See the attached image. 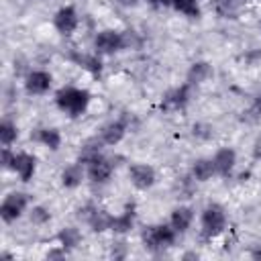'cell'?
I'll return each instance as SVG.
<instances>
[{"mask_svg":"<svg viewBox=\"0 0 261 261\" xmlns=\"http://www.w3.org/2000/svg\"><path fill=\"white\" fill-rule=\"evenodd\" d=\"M112 218H114V214H110L108 210H104V208L98 206L86 226H90L92 232H98V234H100V232H106V230L112 228Z\"/></svg>","mask_w":261,"mask_h":261,"instance_id":"obj_25","label":"cell"},{"mask_svg":"<svg viewBox=\"0 0 261 261\" xmlns=\"http://www.w3.org/2000/svg\"><path fill=\"white\" fill-rule=\"evenodd\" d=\"M22 86L29 96H47L53 90V73L47 69H29L22 77Z\"/></svg>","mask_w":261,"mask_h":261,"instance_id":"obj_10","label":"cell"},{"mask_svg":"<svg viewBox=\"0 0 261 261\" xmlns=\"http://www.w3.org/2000/svg\"><path fill=\"white\" fill-rule=\"evenodd\" d=\"M192 92H194V86H190L186 80L173 88H169L167 92H163L161 96V102H159V108L165 110V112H181L188 108L190 100H192Z\"/></svg>","mask_w":261,"mask_h":261,"instance_id":"obj_7","label":"cell"},{"mask_svg":"<svg viewBox=\"0 0 261 261\" xmlns=\"http://www.w3.org/2000/svg\"><path fill=\"white\" fill-rule=\"evenodd\" d=\"M104 141L100 139V135L96 133V135H92V137H88L86 141H82V145H80V149H77V161L80 163H86V161H90L92 157H96L98 153H104Z\"/></svg>","mask_w":261,"mask_h":261,"instance_id":"obj_22","label":"cell"},{"mask_svg":"<svg viewBox=\"0 0 261 261\" xmlns=\"http://www.w3.org/2000/svg\"><path fill=\"white\" fill-rule=\"evenodd\" d=\"M96 208H98V204H94V202H86V204H82V206L75 208V218H77L82 224H88V220L92 218V214L96 212Z\"/></svg>","mask_w":261,"mask_h":261,"instance_id":"obj_30","label":"cell"},{"mask_svg":"<svg viewBox=\"0 0 261 261\" xmlns=\"http://www.w3.org/2000/svg\"><path fill=\"white\" fill-rule=\"evenodd\" d=\"M10 171L22 184H29L37 173V157L33 153H29V151H14V159H12Z\"/></svg>","mask_w":261,"mask_h":261,"instance_id":"obj_12","label":"cell"},{"mask_svg":"<svg viewBox=\"0 0 261 261\" xmlns=\"http://www.w3.org/2000/svg\"><path fill=\"white\" fill-rule=\"evenodd\" d=\"M84 165H86V177L94 186H106L116 171L114 157H108L106 153H98L96 157H92Z\"/></svg>","mask_w":261,"mask_h":261,"instance_id":"obj_6","label":"cell"},{"mask_svg":"<svg viewBox=\"0 0 261 261\" xmlns=\"http://www.w3.org/2000/svg\"><path fill=\"white\" fill-rule=\"evenodd\" d=\"M194 218H196V210L190 206V204H179L175 208H171L169 212V226L177 232V234H186L192 224H194Z\"/></svg>","mask_w":261,"mask_h":261,"instance_id":"obj_14","label":"cell"},{"mask_svg":"<svg viewBox=\"0 0 261 261\" xmlns=\"http://www.w3.org/2000/svg\"><path fill=\"white\" fill-rule=\"evenodd\" d=\"M126 133H128V118L126 116L110 118L98 128V135H100V139L104 141L106 147H116L126 137Z\"/></svg>","mask_w":261,"mask_h":261,"instance_id":"obj_11","label":"cell"},{"mask_svg":"<svg viewBox=\"0 0 261 261\" xmlns=\"http://www.w3.org/2000/svg\"><path fill=\"white\" fill-rule=\"evenodd\" d=\"M184 259H198V253H184Z\"/></svg>","mask_w":261,"mask_h":261,"instance_id":"obj_35","label":"cell"},{"mask_svg":"<svg viewBox=\"0 0 261 261\" xmlns=\"http://www.w3.org/2000/svg\"><path fill=\"white\" fill-rule=\"evenodd\" d=\"M116 2H118L120 6H124V8H135L141 0H116Z\"/></svg>","mask_w":261,"mask_h":261,"instance_id":"obj_33","label":"cell"},{"mask_svg":"<svg viewBox=\"0 0 261 261\" xmlns=\"http://www.w3.org/2000/svg\"><path fill=\"white\" fill-rule=\"evenodd\" d=\"M190 175L198 184H206L212 177H216V169H214L212 157H198V159H194L192 165H190Z\"/></svg>","mask_w":261,"mask_h":261,"instance_id":"obj_20","label":"cell"},{"mask_svg":"<svg viewBox=\"0 0 261 261\" xmlns=\"http://www.w3.org/2000/svg\"><path fill=\"white\" fill-rule=\"evenodd\" d=\"M241 122L245 124H257L261 122V94H257L251 104L241 112Z\"/></svg>","mask_w":261,"mask_h":261,"instance_id":"obj_29","label":"cell"},{"mask_svg":"<svg viewBox=\"0 0 261 261\" xmlns=\"http://www.w3.org/2000/svg\"><path fill=\"white\" fill-rule=\"evenodd\" d=\"M110 255H112L114 259H124V257L128 255V245H126V241H124V239L114 241V243L110 245Z\"/></svg>","mask_w":261,"mask_h":261,"instance_id":"obj_31","label":"cell"},{"mask_svg":"<svg viewBox=\"0 0 261 261\" xmlns=\"http://www.w3.org/2000/svg\"><path fill=\"white\" fill-rule=\"evenodd\" d=\"M143 2H147L153 8H171V2L173 0H143Z\"/></svg>","mask_w":261,"mask_h":261,"instance_id":"obj_32","label":"cell"},{"mask_svg":"<svg viewBox=\"0 0 261 261\" xmlns=\"http://www.w3.org/2000/svg\"><path fill=\"white\" fill-rule=\"evenodd\" d=\"M31 202H33V198H31L29 192H22V190L8 192L0 202V218H2V222L4 224H12V222L20 220L29 212Z\"/></svg>","mask_w":261,"mask_h":261,"instance_id":"obj_5","label":"cell"},{"mask_svg":"<svg viewBox=\"0 0 261 261\" xmlns=\"http://www.w3.org/2000/svg\"><path fill=\"white\" fill-rule=\"evenodd\" d=\"M71 61L75 65H80L82 69H86L90 75L94 77H100L102 75V69H104V63H102V55H98L96 51L94 53H73L71 55Z\"/></svg>","mask_w":261,"mask_h":261,"instance_id":"obj_19","label":"cell"},{"mask_svg":"<svg viewBox=\"0 0 261 261\" xmlns=\"http://www.w3.org/2000/svg\"><path fill=\"white\" fill-rule=\"evenodd\" d=\"M212 161L218 177H230L237 167V151L232 147H218L212 155Z\"/></svg>","mask_w":261,"mask_h":261,"instance_id":"obj_15","label":"cell"},{"mask_svg":"<svg viewBox=\"0 0 261 261\" xmlns=\"http://www.w3.org/2000/svg\"><path fill=\"white\" fill-rule=\"evenodd\" d=\"M53 102L59 112H63L67 118H80L88 112L92 104V92L82 86H61L53 94Z\"/></svg>","mask_w":261,"mask_h":261,"instance_id":"obj_1","label":"cell"},{"mask_svg":"<svg viewBox=\"0 0 261 261\" xmlns=\"http://www.w3.org/2000/svg\"><path fill=\"white\" fill-rule=\"evenodd\" d=\"M196 188H198V181H196V179L190 175V171H188L186 175H177V177H175L171 190H173L175 198L184 200V198H192L194 192H196Z\"/></svg>","mask_w":261,"mask_h":261,"instance_id":"obj_24","label":"cell"},{"mask_svg":"<svg viewBox=\"0 0 261 261\" xmlns=\"http://www.w3.org/2000/svg\"><path fill=\"white\" fill-rule=\"evenodd\" d=\"M88 179L86 177V165L80 163L77 159L73 163H67L61 171H59V186L63 190H75L82 186V181Z\"/></svg>","mask_w":261,"mask_h":261,"instance_id":"obj_16","label":"cell"},{"mask_svg":"<svg viewBox=\"0 0 261 261\" xmlns=\"http://www.w3.org/2000/svg\"><path fill=\"white\" fill-rule=\"evenodd\" d=\"M27 216H29L31 224H35V226H45V224L51 222V210L45 204H33L29 208Z\"/></svg>","mask_w":261,"mask_h":261,"instance_id":"obj_28","label":"cell"},{"mask_svg":"<svg viewBox=\"0 0 261 261\" xmlns=\"http://www.w3.org/2000/svg\"><path fill=\"white\" fill-rule=\"evenodd\" d=\"M259 31H261V22H259Z\"/></svg>","mask_w":261,"mask_h":261,"instance_id":"obj_36","label":"cell"},{"mask_svg":"<svg viewBox=\"0 0 261 261\" xmlns=\"http://www.w3.org/2000/svg\"><path fill=\"white\" fill-rule=\"evenodd\" d=\"M128 181L135 190L139 192H147L157 184V171L151 163L145 161H133L128 163Z\"/></svg>","mask_w":261,"mask_h":261,"instance_id":"obj_9","label":"cell"},{"mask_svg":"<svg viewBox=\"0 0 261 261\" xmlns=\"http://www.w3.org/2000/svg\"><path fill=\"white\" fill-rule=\"evenodd\" d=\"M31 139H33L35 143L43 145V147L49 149V151H59L61 141H63L61 130H59L57 126H37V128L31 133Z\"/></svg>","mask_w":261,"mask_h":261,"instance_id":"obj_18","label":"cell"},{"mask_svg":"<svg viewBox=\"0 0 261 261\" xmlns=\"http://www.w3.org/2000/svg\"><path fill=\"white\" fill-rule=\"evenodd\" d=\"M212 75H214V65L210 61H206V59H198V61L190 63V67L186 71V82L190 86L198 88V86L206 84Z\"/></svg>","mask_w":261,"mask_h":261,"instance_id":"obj_17","label":"cell"},{"mask_svg":"<svg viewBox=\"0 0 261 261\" xmlns=\"http://www.w3.org/2000/svg\"><path fill=\"white\" fill-rule=\"evenodd\" d=\"M218 18H237L249 0H210Z\"/></svg>","mask_w":261,"mask_h":261,"instance_id":"obj_21","label":"cell"},{"mask_svg":"<svg viewBox=\"0 0 261 261\" xmlns=\"http://www.w3.org/2000/svg\"><path fill=\"white\" fill-rule=\"evenodd\" d=\"M228 226V216H226V208L218 202H208L202 210H200V218H198V234L204 243H210L214 239H218L220 234H224Z\"/></svg>","mask_w":261,"mask_h":261,"instance_id":"obj_2","label":"cell"},{"mask_svg":"<svg viewBox=\"0 0 261 261\" xmlns=\"http://www.w3.org/2000/svg\"><path fill=\"white\" fill-rule=\"evenodd\" d=\"M16 141H18V124L10 116H4L0 120V145L12 147Z\"/></svg>","mask_w":261,"mask_h":261,"instance_id":"obj_26","label":"cell"},{"mask_svg":"<svg viewBox=\"0 0 261 261\" xmlns=\"http://www.w3.org/2000/svg\"><path fill=\"white\" fill-rule=\"evenodd\" d=\"M177 232L169 226V222H155V224H147L141 230V243L145 247V251H149L151 255H161L167 249H171L177 241Z\"/></svg>","mask_w":261,"mask_h":261,"instance_id":"obj_3","label":"cell"},{"mask_svg":"<svg viewBox=\"0 0 261 261\" xmlns=\"http://www.w3.org/2000/svg\"><path fill=\"white\" fill-rule=\"evenodd\" d=\"M171 8L186 16V18H200L202 16V6H200V0H173L171 2Z\"/></svg>","mask_w":261,"mask_h":261,"instance_id":"obj_27","label":"cell"},{"mask_svg":"<svg viewBox=\"0 0 261 261\" xmlns=\"http://www.w3.org/2000/svg\"><path fill=\"white\" fill-rule=\"evenodd\" d=\"M251 257H253L255 261H261V247H257V249H253V251H251Z\"/></svg>","mask_w":261,"mask_h":261,"instance_id":"obj_34","label":"cell"},{"mask_svg":"<svg viewBox=\"0 0 261 261\" xmlns=\"http://www.w3.org/2000/svg\"><path fill=\"white\" fill-rule=\"evenodd\" d=\"M51 24L53 29L57 31V35L69 39L73 37V33L80 29V12L73 4H63L59 6L55 12H53V18H51Z\"/></svg>","mask_w":261,"mask_h":261,"instance_id":"obj_8","label":"cell"},{"mask_svg":"<svg viewBox=\"0 0 261 261\" xmlns=\"http://www.w3.org/2000/svg\"><path fill=\"white\" fill-rule=\"evenodd\" d=\"M133 47V33L118 29H102L94 35V51L102 57H112Z\"/></svg>","mask_w":261,"mask_h":261,"instance_id":"obj_4","label":"cell"},{"mask_svg":"<svg viewBox=\"0 0 261 261\" xmlns=\"http://www.w3.org/2000/svg\"><path fill=\"white\" fill-rule=\"evenodd\" d=\"M55 241H57L67 253H71L73 249H77V247L82 245V232H80L77 226H63V228L57 230Z\"/></svg>","mask_w":261,"mask_h":261,"instance_id":"obj_23","label":"cell"},{"mask_svg":"<svg viewBox=\"0 0 261 261\" xmlns=\"http://www.w3.org/2000/svg\"><path fill=\"white\" fill-rule=\"evenodd\" d=\"M135 224H137V204L133 200H128V202H124L122 210L118 214H114L110 232H114L118 237H124L135 228Z\"/></svg>","mask_w":261,"mask_h":261,"instance_id":"obj_13","label":"cell"}]
</instances>
